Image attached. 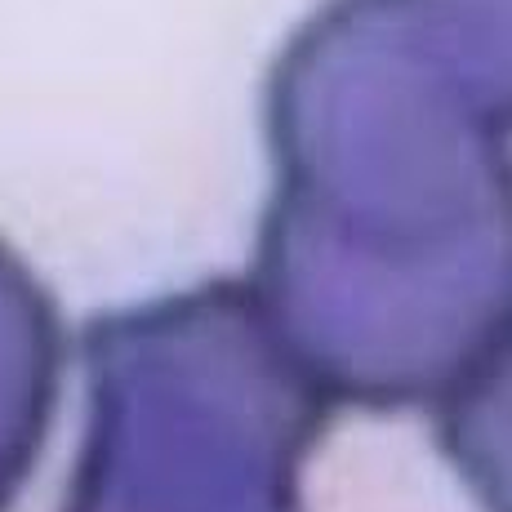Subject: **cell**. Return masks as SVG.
Segmentation results:
<instances>
[{
    "instance_id": "6da1fadb",
    "label": "cell",
    "mask_w": 512,
    "mask_h": 512,
    "mask_svg": "<svg viewBox=\"0 0 512 512\" xmlns=\"http://www.w3.org/2000/svg\"><path fill=\"white\" fill-rule=\"evenodd\" d=\"M54 392V326L41 290L0 254V499L27 468Z\"/></svg>"
}]
</instances>
